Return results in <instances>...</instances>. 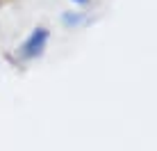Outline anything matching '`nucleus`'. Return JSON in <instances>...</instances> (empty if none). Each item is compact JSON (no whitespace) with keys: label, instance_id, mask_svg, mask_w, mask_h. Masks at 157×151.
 Returning <instances> with one entry per match:
<instances>
[{"label":"nucleus","instance_id":"nucleus-1","mask_svg":"<svg viewBox=\"0 0 157 151\" xmlns=\"http://www.w3.org/2000/svg\"><path fill=\"white\" fill-rule=\"evenodd\" d=\"M48 37H50V32L46 28H36L28 39L23 41V46H21V55L25 57V60H32V57H39L43 53V48L48 44Z\"/></svg>","mask_w":157,"mask_h":151},{"label":"nucleus","instance_id":"nucleus-2","mask_svg":"<svg viewBox=\"0 0 157 151\" xmlns=\"http://www.w3.org/2000/svg\"><path fill=\"white\" fill-rule=\"evenodd\" d=\"M82 21H84L82 16H75V14H73V16H71V14L64 16V23H68V25H71V23H73V25H78V23H82Z\"/></svg>","mask_w":157,"mask_h":151},{"label":"nucleus","instance_id":"nucleus-3","mask_svg":"<svg viewBox=\"0 0 157 151\" xmlns=\"http://www.w3.org/2000/svg\"><path fill=\"white\" fill-rule=\"evenodd\" d=\"M73 2H89V0H73Z\"/></svg>","mask_w":157,"mask_h":151}]
</instances>
